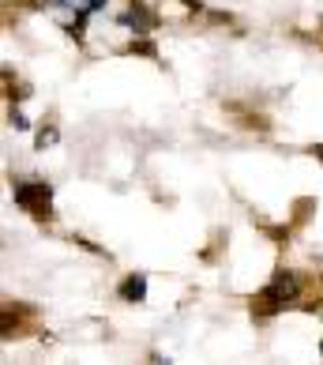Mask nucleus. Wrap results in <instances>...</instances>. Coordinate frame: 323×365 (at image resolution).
<instances>
[{
  "label": "nucleus",
  "instance_id": "obj_1",
  "mask_svg": "<svg viewBox=\"0 0 323 365\" xmlns=\"http://www.w3.org/2000/svg\"><path fill=\"white\" fill-rule=\"evenodd\" d=\"M16 204L23 211L38 215V219H49L53 215V192H49L46 181H19L16 185Z\"/></svg>",
  "mask_w": 323,
  "mask_h": 365
},
{
  "label": "nucleus",
  "instance_id": "obj_2",
  "mask_svg": "<svg viewBox=\"0 0 323 365\" xmlns=\"http://www.w3.org/2000/svg\"><path fill=\"white\" fill-rule=\"evenodd\" d=\"M293 297H297V279H293V272H278L271 279V287L263 290L260 302L263 305H282V302H293Z\"/></svg>",
  "mask_w": 323,
  "mask_h": 365
},
{
  "label": "nucleus",
  "instance_id": "obj_3",
  "mask_svg": "<svg viewBox=\"0 0 323 365\" xmlns=\"http://www.w3.org/2000/svg\"><path fill=\"white\" fill-rule=\"evenodd\" d=\"M120 294H125L128 302H139V297L147 294V279H139V275H132V279H125V287H120Z\"/></svg>",
  "mask_w": 323,
  "mask_h": 365
}]
</instances>
